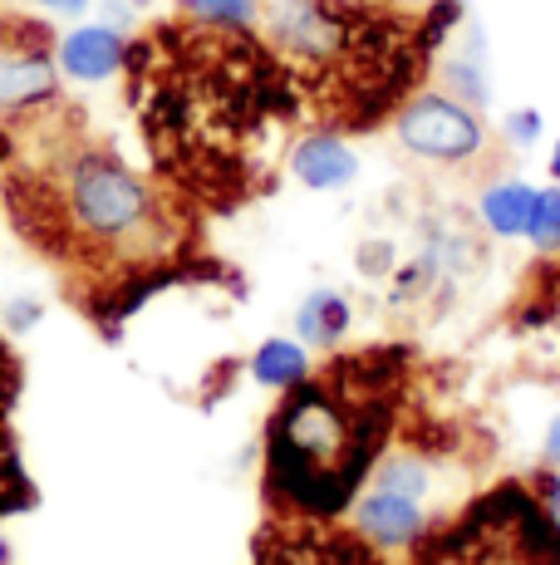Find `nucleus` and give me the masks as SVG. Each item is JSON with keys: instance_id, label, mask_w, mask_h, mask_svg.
Wrapping results in <instances>:
<instances>
[{"instance_id": "393cba45", "label": "nucleus", "mask_w": 560, "mask_h": 565, "mask_svg": "<svg viewBox=\"0 0 560 565\" xmlns=\"http://www.w3.org/2000/svg\"><path fill=\"white\" fill-rule=\"evenodd\" d=\"M0 565H10V546H6V541H0Z\"/></svg>"}, {"instance_id": "f8f14e48", "label": "nucleus", "mask_w": 560, "mask_h": 565, "mask_svg": "<svg viewBox=\"0 0 560 565\" xmlns=\"http://www.w3.org/2000/svg\"><path fill=\"white\" fill-rule=\"evenodd\" d=\"M531 206H536V188H531V182L502 178V182H492V188L477 198V216H482V226H487L492 236L516 242V236H526V226H531Z\"/></svg>"}, {"instance_id": "aec40b11", "label": "nucleus", "mask_w": 560, "mask_h": 565, "mask_svg": "<svg viewBox=\"0 0 560 565\" xmlns=\"http://www.w3.org/2000/svg\"><path fill=\"white\" fill-rule=\"evenodd\" d=\"M40 320V306L30 296H20V300H10V310H6V324L10 330H30V324Z\"/></svg>"}, {"instance_id": "9b49d317", "label": "nucleus", "mask_w": 560, "mask_h": 565, "mask_svg": "<svg viewBox=\"0 0 560 565\" xmlns=\"http://www.w3.org/2000/svg\"><path fill=\"white\" fill-rule=\"evenodd\" d=\"M443 84L452 99L472 108L492 104V70H487V35H482V25H462V45L443 54Z\"/></svg>"}, {"instance_id": "dca6fc26", "label": "nucleus", "mask_w": 560, "mask_h": 565, "mask_svg": "<svg viewBox=\"0 0 560 565\" xmlns=\"http://www.w3.org/2000/svg\"><path fill=\"white\" fill-rule=\"evenodd\" d=\"M182 6L192 20L222 30H256V20H261V0H182Z\"/></svg>"}, {"instance_id": "b1692460", "label": "nucleus", "mask_w": 560, "mask_h": 565, "mask_svg": "<svg viewBox=\"0 0 560 565\" xmlns=\"http://www.w3.org/2000/svg\"><path fill=\"white\" fill-rule=\"evenodd\" d=\"M551 182L560 188V138H556V148H551Z\"/></svg>"}, {"instance_id": "2eb2a0df", "label": "nucleus", "mask_w": 560, "mask_h": 565, "mask_svg": "<svg viewBox=\"0 0 560 565\" xmlns=\"http://www.w3.org/2000/svg\"><path fill=\"white\" fill-rule=\"evenodd\" d=\"M521 324H551V330H560V252L551 266L536 270L531 280V296L521 300Z\"/></svg>"}, {"instance_id": "f03ea898", "label": "nucleus", "mask_w": 560, "mask_h": 565, "mask_svg": "<svg viewBox=\"0 0 560 565\" xmlns=\"http://www.w3.org/2000/svg\"><path fill=\"white\" fill-rule=\"evenodd\" d=\"M15 124L25 138L0 172V202L10 222L40 256L79 280L89 310L114 306V320H123L182 266L192 246L187 216L109 143H94L79 128L45 124V108Z\"/></svg>"}, {"instance_id": "f257e3e1", "label": "nucleus", "mask_w": 560, "mask_h": 565, "mask_svg": "<svg viewBox=\"0 0 560 565\" xmlns=\"http://www.w3.org/2000/svg\"><path fill=\"white\" fill-rule=\"evenodd\" d=\"M128 84L158 172L192 202L236 206L271 178L300 94L251 30L158 25L128 45Z\"/></svg>"}, {"instance_id": "4be33fe9", "label": "nucleus", "mask_w": 560, "mask_h": 565, "mask_svg": "<svg viewBox=\"0 0 560 565\" xmlns=\"http://www.w3.org/2000/svg\"><path fill=\"white\" fill-rule=\"evenodd\" d=\"M25 6H40V10H55V15H84L94 0H25Z\"/></svg>"}, {"instance_id": "412c9836", "label": "nucleus", "mask_w": 560, "mask_h": 565, "mask_svg": "<svg viewBox=\"0 0 560 565\" xmlns=\"http://www.w3.org/2000/svg\"><path fill=\"white\" fill-rule=\"evenodd\" d=\"M536 487H541L536 497H541L546 512H551V516H556V526H560V477H556V467H546V477H541Z\"/></svg>"}, {"instance_id": "5701e85b", "label": "nucleus", "mask_w": 560, "mask_h": 565, "mask_svg": "<svg viewBox=\"0 0 560 565\" xmlns=\"http://www.w3.org/2000/svg\"><path fill=\"white\" fill-rule=\"evenodd\" d=\"M546 467L560 472V413L551 418V428H546Z\"/></svg>"}, {"instance_id": "a211bd4d", "label": "nucleus", "mask_w": 560, "mask_h": 565, "mask_svg": "<svg viewBox=\"0 0 560 565\" xmlns=\"http://www.w3.org/2000/svg\"><path fill=\"white\" fill-rule=\"evenodd\" d=\"M20 398V360L6 340H0V443L10 438V413H15Z\"/></svg>"}, {"instance_id": "1a4fd4ad", "label": "nucleus", "mask_w": 560, "mask_h": 565, "mask_svg": "<svg viewBox=\"0 0 560 565\" xmlns=\"http://www.w3.org/2000/svg\"><path fill=\"white\" fill-rule=\"evenodd\" d=\"M128 60V35L109 20H89V25H74L69 35L55 45V64L64 79L74 84H104L123 70Z\"/></svg>"}, {"instance_id": "0eeeda50", "label": "nucleus", "mask_w": 560, "mask_h": 565, "mask_svg": "<svg viewBox=\"0 0 560 565\" xmlns=\"http://www.w3.org/2000/svg\"><path fill=\"white\" fill-rule=\"evenodd\" d=\"M60 99L55 40L30 15H0V124Z\"/></svg>"}, {"instance_id": "7ed1b4c3", "label": "nucleus", "mask_w": 560, "mask_h": 565, "mask_svg": "<svg viewBox=\"0 0 560 565\" xmlns=\"http://www.w3.org/2000/svg\"><path fill=\"white\" fill-rule=\"evenodd\" d=\"M398 379V354L369 350L286 388L266 423V497L310 521L354 507L394 433Z\"/></svg>"}, {"instance_id": "6e6552de", "label": "nucleus", "mask_w": 560, "mask_h": 565, "mask_svg": "<svg viewBox=\"0 0 560 565\" xmlns=\"http://www.w3.org/2000/svg\"><path fill=\"white\" fill-rule=\"evenodd\" d=\"M398 143L423 162H467L487 148V128L472 104L452 94H418L394 114Z\"/></svg>"}, {"instance_id": "ddd939ff", "label": "nucleus", "mask_w": 560, "mask_h": 565, "mask_svg": "<svg viewBox=\"0 0 560 565\" xmlns=\"http://www.w3.org/2000/svg\"><path fill=\"white\" fill-rule=\"evenodd\" d=\"M349 320H354L349 300H344L340 290L320 286V290H310V296L300 300V310H295V340L330 350V344H340L344 334H349Z\"/></svg>"}, {"instance_id": "4468645a", "label": "nucleus", "mask_w": 560, "mask_h": 565, "mask_svg": "<svg viewBox=\"0 0 560 565\" xmlns=\"http://www.w3.org/2000/svg\"><path fill=\"white\" fill-rule=\"evenodd\" d=\"M315 374V364H310V350L300 340H266L261 350L251 354V379L261 388H280V394H286V388H295L300 379H310Z\"/></svg>"}, {"instance_id": "20e7f679", "label": "nucleus", "mask_w": 560, "mask_h": 565, "mask_svg": "<svg viewBox=\"0 0 560 565\" xmlns=\"http://www.w3.org/2000/svg\"><path fill=\"white\" fill-rule=\"evenodd\" d=\"M266 35L300 104H315L335 134L379 124L433 54V30H408L364 0H276Z\"/></svg>"}, {"instance_id": "9d476101", "label": "nucleus", "mask_w": 560, "mask_h": 565, "mask_svg": "<svg viewBox=\"0 0 560 565\" xmlns=\"http://www.w3.org/2000/svg\"><path fill=\"white\" fill-rule=\"evenodd\" d=\"M290 178L310 192H340L359 178V153L344 143V134L335 128H315V134L295 138L290 143V158H286Z\"/></svg>"}, {"instance_id": "f3484780", "label": "nucleus", "mask_w": 560, "mask_h": 565, "mask_svg": "<svg viewBox=\"0 0 560 565\" xmlns=\"http://www.w3.org/2000/svg\"><path fill=\"white\" fill-rule=\"evenodd\" d=\"M526 242L541 256L560 252V188H536V206H531V226H526Z\"/></svg>"}, {"instance_id": "423d86ee", "label": "nucleus", "mask_w": 560, "mask_h": 565, "mask_svg": "<svg viewBox=\"0 0 560 565\" xmlns=\"http://www.w3.org/2000/svg\"><path fill=\"white\" fill-rule=\"evenodd\" d=\"M428 492H433V472L423 458H413V452L379 458L369 472V487L354 497V531L379 551L413 546L433 526Z\"/></svg>"}, {"instance_id": "6ab92c4d", "label": "nucleus", "mask_w": 560, "mask_h": 565, "mask_svg": "<svg viewBox=\"0 0 560 565\" xmlns=\"http://www.w3.org/2000/svg\"><path fill=\"white\" fill-rule=\"evenodd\" d=\"M541 134H546V118L536 114V108H511V114H506V138H511L516 148H536Z\"/></svg>"}, {"instance_id": "39448f33", "label": "nucleus", "mask_w": 560, "mask_h": 565, "mask_svg": "<svg viewBox=\"0 0 560 565\" xmlns=\"http://www.w3.org/2000/svg\"><path fill=\"white\" fill-rule=\"evenodd\" d=\"M408 565H560V526L526 482H502L467 512L428 526Z\"/></svg>"}]
</instances>
